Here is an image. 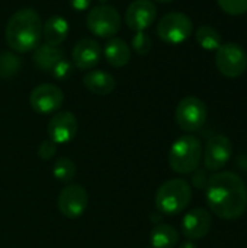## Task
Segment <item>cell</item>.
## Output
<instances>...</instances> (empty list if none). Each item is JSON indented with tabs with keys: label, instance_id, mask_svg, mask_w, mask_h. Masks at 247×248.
I'll list each match as a JSON object with an SVG mask.
<instances>
[{
	"label": "cell",
	"instance_id": "7",
	"mask_svg": "<svg viewBox=\"0 0 247 248\" xmlns=\"http://www.w3.org/2000/svg\"><path fill=\"white\" fill-rule=\"evenodd\" d=\"M207 116H208L207 105L195 96H188L182 99L178 103L175 112V118L179 128L186 132H194L201 129L207 122Z\"/></svg>",
	"mask_w": 247,
	"mask_h": 248
},
{
	"label": "cell",
	"instance_id": "12",
	"mask_svg": "<svg viewBox=\"0 0 247 248\" xmlns=\"http://www.w3.org/2000/svg\"><path fill=\"white\" fill-rule=\"evenodd\" d=\"M77 129L79 124L71 112H58L48 122V140L55 144H67L76 137Z\"/></svg>",
	"mask_w": 247,
	"mask_h": 248
},
{
	"label": "cell",
	"instance_id": "22",
	"mask_svg": "<svg viewBox=\"0 0 247 248\" xmlns=\"http://www.w3.org/2000/svg\"><path fill=\"white\" fill-rule=\"evenodd\" d=\"M52 174L60 183L68 185V183H71V180L76 176V164L67 157H60L54 163Z\"/></svg>",
	"mask_w": 247,
	"mask_h": 248
},
{
	"label": "cell",
	"instance_id": "8",
	"mask_svg": "<svg viewBox=\"0 0 247 248\" xmlns=\"http://www.w3.org/2000/svg\"><path fill=\"white\" fill-rule=\"evenodd\" d=\"M86 25L99 38H114L121 28V16L112 6L100 4L87 13Z\"/></svg>",
	"mask_w": 247,
	"mask_h": 248
},
{
	"label": "cell",
	"instance_id": "6",
	"mask_svg": "<svg viewBox=\"0 0 247 248\" xmlns=\"http://www.w3.org/2000/svg\"><path fill=\"white\" fill-rule=\"evenodd\" d=\"M215 65L224 77L237 78L247 70V52L239 44H221L215 54Z\"/></svg>",
	"mask_w": 247,
	"mask_h": 248
},
{
	"label": "cell",
	"instance_id": "1",
	"mask_svg": "<svg viewBox=\"0 0 247 248\" xmlns=\"http://www.w3.org/2000/svg\"><path fill=\"white\" fill-rule=\"evenodd\" d=\"M205 198L208 208L218 218L233 221L247 209V187L233 171H217L207 180Z\"/></svg>",
	"mask_w": 247,
	"mask_h": 248
},
{
	"label": "cell",
	"instance_id": "4",
	"mask_svg": "<svg viewBox=\"0 0 247 248\" xmlns=\"http://www.w3.org/2000/svg\"><path fill=\"white\" fill-rule=\"evenodd\" d=\"M191 199V185L183 179H170L159 187L156 193V206L165 215H178L188 208Z\"/></svg>",
	"mask_w": 247,
	"mask_h": 248
},
{
	"label": "cell",
	"instance_id": "18",
	"mask_svg": "<svg viewBox=\"0 0 247 248\" xmlns=\"http://www.w3.org/2000/svg\"><path fill=\"white\" fill-rule=\"evenodd\" d=\"M103 55L112 67H125L131 60L130 45L121 38H111L103 48Z\"/></svg>",
	"mask_w": 247,
	"mask_h": 248
},
{
	"label": "cell",
	"instance_id": "2",
	"mask_svg": "<svg viewBox=\"0 0 247 248\" xmlns=\"http://www.w3.org/2000/svg\"><path fill=\"white\" fill-rule=\"evenodd\" d=\"M41 36L42 22L33 9H20L13 13L4 29L6 42L16 52L35 49L39 45Z\"/></svg>",
	"mask_w": 247,
	"mask_h": 248
},
{
	"label": "cell",
	"instance_id": "14",
	"mask_svg": "<svg viewBox=\"0 0 247 248\" xmlns=\"http://www.w3.org/2000/svg\"><path fill=\"white\" fill-rule=\"evenodd\" d=\"M211 225V214L202 208H195L185 214L182 219V232L188 240H201L210 232Z\"/></svg>",
	"mask_w": 247,
	"mask_h": 248
},
{
	"label": "cell",
	"instance_id": "29",
	"mask_svg": "<svg viewBox=\"0 0 247 248\" xmlns=\"http://www.w3.org/2000/svg\"><path fill=\"white\" fill-rule=\"evenodd\" d=\"M178 248H197V246L192 241H185V243H182Z\"/></svg>",
	"mask_w": 247,
	"mask_h": 248
},
{
	"label": "cell",
	"instance_id": "13",
	"mask_svg": "<svg viewBox=\"0 0 247 248\" xmlns=\"http://www.w3.org/2000/svg\"><path fill=\"white\" fill-rule=\"evenodd\" d=\"M157 15L151 0H134L125 12V23L135 32H144L154 22Z\"/></svg>",
	"mask_w": 247,
	"mask_h": 248
},
{
	"label": "cell",
	"instance_id": "15",
	"mask_svg": "<svg viewBox=\"0 0 247 248\" xmlns=\"http://www.w3.org/2000/svg\"><path fill=\"white\" fill-rule=\"evenodd\" d=\"M102 55L100 45L90 38L80 39L73 48V62L79 70H92L98 65Z\"/></svg>",
	"mask_w": 247,
	"mask_h": 248
},
{
	"label": "cell",
	"instance_id": "5",
	"mask_svg": "<svg viewBox=\"0 0 247 248\" xmlns=\"http://www.w3.org/2000/svg\"><path fill=\"white\" fill-rule=\"evenodd\" d=\"M191 33L192 20L189 16L181 12L166 13L157 23L159 38L169 45H178L185 42L191 36Z\"/></svg>",
	"mask_w": 247,
	"mask_h": 248
},
{
	"label": "cell",
	"instance_id": "25",
	"mask_svg": "<svg viewBox=\"0 0 247 248\" xmlns=\"http://www.w3.org/2000/svg\"><path fill=\"white\" fill-rule=\"evenodd\" d=\"M132 48L140 55H147L151 51V41L150 36L144 32H137L132 38Z\"/></svg>",
	"mask_w": 247,
	"mask_h": 248
},
{
	"label": "cell",
	"instance_id": "17",
	"mask_svg": "<svg viewBox=\"0 0 247 248\" xmlns=\"http://www.w3.org/2000/svg\"><path fill=\"white\" fill-rule=\"evenodd\" d=\"M70 32L68 22L61 16H52L42 25V36L45 39V44L58 46L66 41Z\"/></svg>",
	"mask_w": 247,
	"mask_h": 248
},
{
	"label": "cell",
	"instance_id": "26",
	"mask_svg": "<svg viewBox=\"0 0 247 248\" xmlns=\"http://www.w3.org/2000/svg\"><path fill=\"white\" fill-rule=\"evenodd\" d=\"M49 71H51V74H52L57 80H67V78L73 74L71 64H70L66 58H61Z\"/></svg>",
	"mask_w": 247,
	"mask_h": 248
},
{
	"label": "cell",
	"instance_id": "27",
	"mask_svg": "<svg viewBox=\"0 0 247 248\" xmlns=\"http://www.w3.org/2000/svg\"><path fill=\"white\" fill-rule=\"evenodd\" d=\"M55 153H57V144L52 142L51 140L42 141L41 145H39V148H38V155H39V158H42V160H49V158H52V157L55 155Z\"/></svg>",
	"mask_w": 247,
	"mask_h": 248
},
{
	"label": "cell",
	"instance_id": "10",
	"mask_svg": "<svg viewBox=\"0 0 247 248\" xmlns=\"http://www.w3.org/2000/svg\"><path fill=\"white\" fill-rule=\"evenodd\" d=\"M204 154V166L210 171H218L229 163L233 154V144L229 137L217 134L213 135L205 144Z\"/></svg>",
	"mask_w": 247,
	"mask_h": 248
},
{
	"label": "cell",
	"instance_id": "28",
	"mask_svg": "<svg viewBox=\"0 0 247 248\" xmlns=\"http://www.w3.org/2000/svg\"><path fill=\"white\" fill-rule=\"evenodd\" d=\"M92 0H70V6L76 10V12H83L86 9H89Z\"/></svg>",
	"mask_w": 247,
	"mask_h": 248
},
{
	"label": "cell",
	"instance_id": "3",
	"mask_svg": "<svg viewBox=\"0 0 247 248\" xmlns=\"http://www.w3.org/2000/svg\"><path fill=\"white\" fill-rule=\"evenodd\" d=\"M202 158V144L194 135H183L178 138L169 151V166L179 174H189L195 171Z\"/></svg>",
	"mask_w": 247,
	"mask_h": 248
},
{
	"label": "cell",
	"instance_id": "30",
	"mask_svg": "<svg viewBox=\"0 0 247 248\" xmlns=\"http://www.w3.org/2000/svg\"><path fill=\"white\" fill-rule=\"evenodd\" d=\"M157 1H160V3H172L173 0H157Z\"/></svg>",
	"mask_w": 247,
	"mask_h": 248
},
{
	"label": "cell",
	"instance_id": "20",
	"mask_svg": "<svg viewBox=\"0 0 247 248\" xmlns=\"http://www.w3.org/2000/svg\"><path fill=\"white\" fill-rule=\"evenodd\" d=\"M61 58H64L63 51L54 45H38L33 54V62L44 71H49Z\"/></svg>",
	"mask_w": 247,
	"mask_h": 248
},
{
	"label": "cell",
	"instance_id": "24",
	"mask_svg": "<svg viewBox=\"0 0 247 248\" xmlns=\"http://www.w3.org/2000/svg\"><path fill=\"white\" fill-rule=\"evenodd\" d=\"M220 9L231 16H240L247 12V0H217Z\"/></svg>",
	"mask_w": 247,
	"mask_h": 248
},
{
	"label": "cell",
	"instance_id": "11",
	"mask_svg": "<svg viewBox=\"0 0 247 248\" xmlns=\"http://www.w3.org/2000/svg\"><path fill=\"white\" fill-rule=\"evenodd\" d=\"M64 102L63 90L55 84H39L36 86L29 96V103L36 113L48 115L57 112Z\"/></svg>",
	"mask_w": 247,
	"mask_h": 248
},
{
	"label": "cell",
	"instance_id": "23",
	"mask_svg": "<svg viewBox=\"0 0 247 248\" xmlns=\"http://www.w3.org/2000/svg\"><path fill=\"white\" fill-rule=\"evenodd\" d=\"M20 67V61L16 58V55L10 52H4L0 55V77L9 78L17 73Z\"/></svg>",
	"mask_w": 247,
	"mask_h": 248
},
{
	"label": "cell",
	"instance_id": "19",
	"mask_svg": "<svg viewBox=\"0 0 247 248\" xmlns=\"http://www.w3.org/2000/svg\"><path fill=\"white\" fill-rule=\"evenodd\" d=\"M178 241L179 232L167 224H159L150 232V244L153 248H175Z\"/></svg>",
	"mask_w": 247,
	"mask_h": 248
},
{
	"label": "cell",
	"instance_id": "9",
	"mask_svg": "<svg viewBox=\"0 0 247 248\" xmlns=\"http://www.w3.org/2000/svg\"><path fill=\"white\" fill-rule=\"evenodd\" d=\"M89 205V196L83 186L68 183L57 198V206L60 212L70 219L79 218L84 214Z\"/></svg>",
	"mask_w": 247,
	"mask_h": 248
},
{
	"label": "cell",
	"instance_id": "31",
	"mask_svg": "<svg viewBox=\"0 0 247 248\" xmlns=\"http://www.w3.org/2000/svg\"><path fill=\"white\" fill-rule=\"evenodd\" d=\"M98 1H100V3H105V1H108V0H98Z\"/></svg>",
	"mask_w": 247,
	"mask_h": 248
},
{
	"label": "cell",
	"instance_id": "16",
	"mask_svg": "<svg viewBox=\"0 0 247 248\" xmlns=\"http://www.w3.org/2000/svg\"><path fill=\"white\" fill-rule=\"evenodd\" d=\"M83 84L84 87L99 96H106L114 92L116 81L115 78L102 70H90L84 77H83Z\"/></svg>",
	"mask_w": 247,
	"mask_h": 248
},
{
	"label": "cell",
	"instance_id": "21",
	"mask_svg": "<svg viewBox=\"0 0 247 248\" xmlns=\"http://www.w3.org/2000/svg\"><path fill=\"white\" fill-rule=\"evenodd\" d=\"M197 42L199 44L201 48L207 51H217L221 45V35L218 31L210 25H202L197 29L195 33Z\"/></svg>",
	"mask_w": 247,
	"mask_h": 248
}]
</instances>
